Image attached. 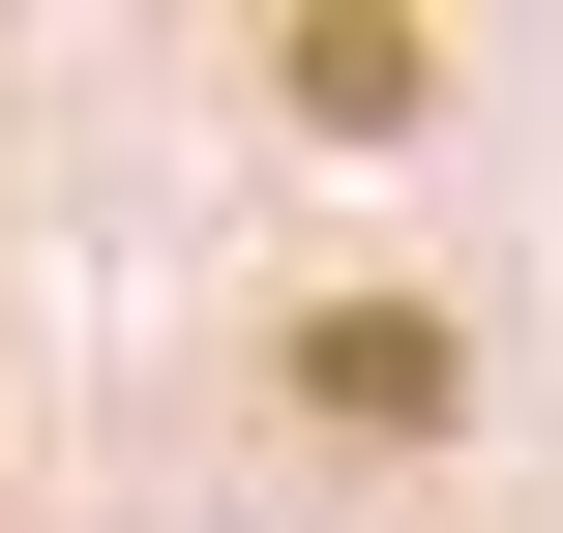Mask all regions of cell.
<instances>
[{
    "label": "cell",
    "mask_w": 563,
    "mask_h": 533,
    "mask_svg": "<svg viewBox=\"0 0 563 533\" xmlns=\"http://www.w3.org/2000/svg\"><path fill=\"white\" fill-rule=\"evenodd\" d=\"M267 89H297L327 148H416V119H445V30H267Z\"/></svg>",
    "instance_id": "cell-2"
},
{
    "label": "cell",
    "mask_w": 563,
    "mask_h": 533,
    "mask_svg": "<svg viewBox=\"0 0 563 533\" xmlns=\"http://www.w3.org/2000/svg\"><path fill=\"white\" fill-rule=\"evenodd\" d=\"M267 386H297L327 445H445V415H475V326H445V297H297Z\"/></svg>",
    "instance_id": "cell-1"
}]
</instances>
